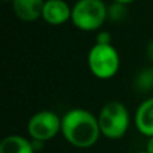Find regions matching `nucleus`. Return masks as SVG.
<instances>
[{"mask_svg":"<svg viewBox=\"0 0 153 153\" xmlns=\"http://www.w3.org/2000/svg\"><path fill=\"white\" fill-rule=\"evenodd\" d=\"M138 153H148V152H146V151H145V152H138Z\"/></svg>","mask_w":153,"mask_h":153,"instance_id":"f3484780","label":"nucleus"},{"mask_svg":"<svg viewBox=\"0 0 153 153\" xmlns=\"http://www.w3.org/2000/svg\"><path fill=\"white\" fill-rule=\"evenodd\" d=\"M134 124L138 132L146 137L153 136V97L144 101L137 108L134 116Z\"/></svg>","mask_w":153,"mask_h":153,"instance_id":"6e6552de","label":"nucleus"},{"mask_svg":"<svg viewBox=\"0 0 153 153\" xmlns=\"http://www.w3.org/2000/svg\"><path fill=\"white\" fill-rule=\"evenodd\" d=\"M46 0H13L12 4L13 12L23 22H35L42 18L43 7Z\"/></svg>","mask_w":153,"mask_h":153,"instance_id":"0eeeda50","label":"nucleus"},{"mask_svg":"<svg viewBox=\"0 0 153 153\" xmlns=\"http://www.w3.org/2000/svg\"><path fill=\"white\" fill-rule=\"evenodd\" d=\"M62 129V118H59L54 111L42 110L35 113L27 124V132L32 140L43 143L51 140Z\"/></svg>","mask_w":153,"mask_h":153,"instance_id":"39448f33","label":"nucleus"},{"mask_svg":"<svg viewBox=\"0 0 153 153\" xmlns=\"http://www.w3.org/2000/svg\"><path fill=\"white\" fill-rule=\"evenodd\" d=\"M146 56L153 62V39L146 45Z\"/></svg>","mask_w":153,"mask_h":153,"instance_id":"ddd939ff","label":"nucleus"},{"mask_svg":"<svg viewBox=\"0 0 153 153\" xmlns=\"http://www.w3.org/2000/svg\"><path fill=\"white\" fill-rule=\"evenodd\" d=\"M63 137L75 148H90L98 141L101 134L98 118L85 109H73L62 117Z\"/></svg>","mask_w":153,"mask_h":153,"instance_id":"f257e3e1","label":"nucleus"},{"mask_svg":"<svg viewBox=\"0 0 153 153\" xmlns=\"http://www.w3.org/2000/svg\"><path fill=\"white\" fill-rule=\"evenodd\" d=\"M4 1H7V3H12L13 0H4Z\"/></svg>","mask_w":153,"mask_h":153,"instance_id":"dca6fc26","label":"nucleus"},{"mask_svg":"<svg viewBox=\"0 0 153 153\" xmlns=\"http://www.w3.org/2000/svg\"><path fill=\"white\" fill-rule=\"evenodd\" d=\"M134 89L140 93H148L153 90V67L144 69L136 75Z\"/></svg>","mask_w":153,"mask_h":153,"instance_id":"9d476101","label":"nucleus"},{"mask_svg":"<svg viewBox=\"0 0 153 153\" xmlns=\"http://www.w3.org/2000/svg\"><path fill=\"white\" fill-rule=\"evenodd\" d=\"M87 65L91 74L100 79H109L120 69V55L111 45L95 43L87 54Z\"/></svg>","mask_w":153,"mask_h":153,"instance_id":"20e7f679","label":"nucleus"},{"mask_svg":"<svg viewBox=\"0 0 153 153\" xmlns=\"http://www.w3.org/2000/svg\"><path fill=\"white\" fill-rule=\"evenodd\" d=\"M146 152L148 153H153V136L149 137L148 143H146Z\"/></svg>","mask_w":153,"mask_h":153,"instance_id":"4468645a","label":"nucleus"},{"mask_svg":"<svg viewBox=\"0 0 153 153\" xmlns=\"http://www.w3.org/2000/svg\"><path fill=\"white\" fill-rule=\"evenodd\" d=\"M114 1H117V3H122V4L128 5V4H130V3L136 1V0H114Z\"/></svg>","mask_w":153,"mask_h":153,"instance_id":"2eb2a0df","label":"nucleus"},{"mask_svg":"<svg viewBox=\"0 0 153 153\" xmlns=\"http://www.w3.org/2000/svg\"><path fill=\"white\" fill-rule=\"evenodd\" d=\"M95 40H97L95 43H98V45H111V35L106 31H101L98 32Z\"/></svg>","mask_w":153,"mask_h":153,"instance_id":"f8f14e48","label":"nucleus"},{"mask_svg":"<svg viewBox=\"0 0 153 153\" xmlns=\"http://www.w3.org/2000/svg\"><path fill=\"white\" fill-rule=\"evenodd\" d=\"M42 18L51 26H61L71 20V8L65 0H46Z\"/></svg>","mask_w":153,"mask_h":153,"instance_id":"423d86ee","label":"nucleus"},{"mask_svg":"<svg viewBox=\"0 0 153 153\" xmlns=\"http://www.w3.org/2000/svg\"><path fill=\"white\" fill-rule=\"evenodd\" d=\"M108 19V7L102 0H78L71 8V22L82 31H94Z\"/></svg>","mask_w":153,"mask_h":153,"instance_id":"f03ea898","label":"nucleus"},{"mask_svg":"<svg viewBox=\"0 0 153 153\" xmlns=\"http://www.w3.org/2000/svg\"><path fill=\"white\" fill-rule=\"evenodd\" d=\"M128 16V10L126 5L122 3H111L108 7V19L111 23H121L126 19Z\"/></svg>","mask_w":153,"mask_h":153,"instance_id":"9b49d317","label":"nucleus"},{"mask_svg":"<svg viewBox=\"0 0 153 153\" xmlns=\"http://www.w3.org/2000/svg\"><path fill=\"white\" fill-rule=\"evenodd\" d=\"M101 134L116 140L121 138L129 128V113L124 103L118 101L108 102L100 111L98 116Z\"/></svg>","mask_w":153,"mask_h":153,"instance_id":"7ed1b4c3","label":"nucleus"},{"mask_svg":"<svg viewBox=\"0 0 153 153\" xmlns=\"http://www.w3.org/2000/svg\"><path fill=\"white\" fill-rule=\"evenodd\" d=\"M0 153H34V144L22 136H7L0 143Z\"/></svg>","mask_w":153,"mask_h":153,"instance_id":"1a4fd4ad","label":"nucleus"}]
</instances>
